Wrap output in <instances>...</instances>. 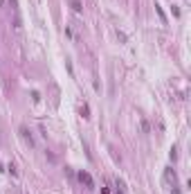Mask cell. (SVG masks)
<instances>
[{"label": "cell", "mask_w": 191, "mask_h": 194, "mask_svg": "<svg viewBox=\"0 0 191 194\" xmlns=\"http://www.w3.org/2000/svg\"><path fill=\"white\" fill-rule=\"evenodd\" d=\"M77 178H79L85 187H88V190H92V187H95V181H92V176H90L88 172H79V174H77Z\"/></svg>", "instance_id": "6da1fadb"}, {"label": "cell", "mask_w": 191, "mask_h": 194, "mask_svg": "<svg viewBox=\"0 0 191 194\" xmlns=\"http://www.w3.org/2000/svg\"><path fill=\"white\" fill-rule=\"evenodd\" d=\"M164 181L169 185H178V176H175V172L173 169H164Z\"/></svg>", "instance_id": "7a4b0ae2"}, {"label": "cell", "mask_w": 191, "mask_h": 194, "mask_svg": "<svg viewBox=\"0 0 191 194\" xmlns=\"http://www.w3.org/2000/svg\"><path fill=\"white\" fill-rule=\"evenodd\" d=\"M20 135L25 138V142H30V147H34V138H32V133H30L25 127H20Z\"/></svg>", "instance_id": "3957f363"}, {"label": "cell", "mask_w": 191, "mask_h": 194, "mask_svg": "<svg viewBox=\"0 0 191 194\" xmlns=\"http://www.w3.org/2000/svg\"><path fill=\"white\" fill-rule=\"evenodd\" d=\"M72 9L77 11V14H81V2L79 0H72Z\"/></svg>", "instance_id": "277c9868"}, {"label": "cell", "mask_w": 191, "mask_h": 194, "mask_svg": "<svg viewBox=\"0 0 191 194\" xmlns=\"http://www.w3.org/2000/svg\"><path fill=\"white\" fill-rule=\"evenodd\" d=\"M32 97H34V102H40V93H38V90H34Z\"/></svg>", "instance_id": "5b68a950"}, {"label": "cell", "mask_w": 191, "mask_h": 194, "mask_svg": "<svg viewBox=\"0 0 191 194\" xmlns=\"http://www.w3.org/2000/svg\"><path fill=\"white\" fill-rule=\"evenodd\" d=\"M175 158H178V149L173 147V149H171V160H175Z\"/></svg>", "instance_id": "8992f818"}, {"label": "cell", "mask_w": 191, "mask_h": 194, "mask_svg": "<svg viewBox=\"0 0 191 194\" xmlns=\"http://www.w3.org/2000/svg\"><path fill=\"white\" fill-rule=\"evenodd\" d=\"M173 194H182V192H180V187H178V185H173Z\"/></svg>", "instance_id": "52a82bcc"}, {"label": "cell", "mask_w": 191, "mask_h": 194, "mask_svg": "<svg viewBox=\"0 0 191 194\" xmlns=\"http://www.w3.org/2000/svg\"><path fill=\"white\" fill-rule=\"evenodd\" d=\"M0 172H5V169H2V163H0Z\"/></svg>", "instance_id": "ba28073f"}]
</instances>
